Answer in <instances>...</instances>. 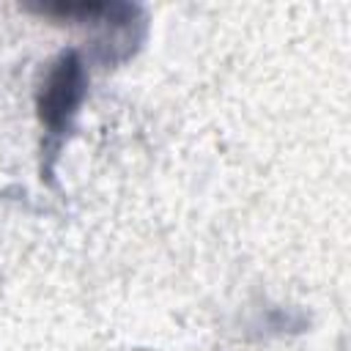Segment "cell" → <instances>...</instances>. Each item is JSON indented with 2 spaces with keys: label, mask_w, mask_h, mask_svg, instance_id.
Masks as SVG:
<instances>
[{
  "label": "cell",
  "mask_w": 351,
  "mask_h": 351,
  "mask_svg": "<svg viewBox=\"0 0 351 351\" xmlns=\"http://www.w3.org/2000/svg\"><path fill=\"white\" fill-rule=\"evenodd\" d=\"M85 88V69L77 52H63L47 71L41 93H38V112L41 123L49 129V134H63L71 123V115L77 112L82 101Z\"/></svg>",
  "instance_id": "1"
}]
</instances>
